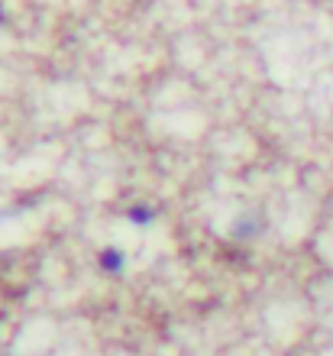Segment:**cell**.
<instances>
[{
    "label": "cell",
    "mask_w": 333,
    "mask_h": 356,
    "mask_svg": "<svg viewBox=\"0 0 333 356\" xmlns=\"http://www.w3.org/2000/svg\"><path fill=\"white\" fill-rule=\"evenodd\" d=\"M123 263H127V259H123V253H120V250H113V246L101 253V269L104 272H120Z\"/></svg>",
    "instance_id": "1"
},
{
    "label": "cell",
    "mask_w": 333,
    "mask_h": 356,
    "mask_svg": "<svg viewBox=\"0 0 333 356\" xmlns=\"http://www.w3.org/2000/svg\"><path fill=\"white\" fill-rule=\"evenodd\" d=\"M130 220L133 224H152V211H149V207H133Z\"/></svg>",
    "instance_id": "2"
}]
</instances>
